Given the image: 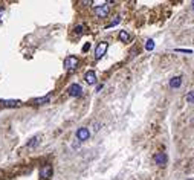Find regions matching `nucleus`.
Segmentation results:
<instances>
[{
    "label": "nucleus",
    "mask_w": 194,
    "mask_h": 180,
    "mask_svg": "<svg viewBox=\"0 0 194 180\" xmlns=\"http://www.w3.org/2000/svg\"><path fill=\"white\" fill-rule=\"evenodd\" d=\"M78 58L73 57V55H69L67 58H64V69H67V70H73V69L78 67Z\"/></svg>",
    "instance_id": "1"
},
{
    "label": "nucleus",
    "mask_w": 194,
    "mask_h": 180,
    "mask_svg": "<svg viewBox=\"0 0 194 180\" xmlns=\"http://www.w3.org/2000/svg\"><path fill=\"white\" fill-rule=\"evenodd\" d=\"M107 49H109V43H106V41H101V43L96 46V49H95V58H96V60H99L102 55H106Z\"/></svg>",
    "instance_id": "2"
},
{
    "label": "nucleus",
    "mask_w": 194,
    "mask_h": 180,
    "mask_svg": "<svg viewBox=\"0 0 194 180\" xmlns=\"http://www.w3.org/2000/svg\"><path fill=\"white\" fill-rule=\"evenodd\" d=\"M109 12H110L109 3H104V5H101V6H96L95 8V14L98 15V17H101V18L107 17V14H109Z\"/></svg>",
    "instance_id": "3"
},
{
    "label": "nucleus",
    "mask_w": 194,
    "mask_h": 180,
    "mask_svg": "<svg viewBox=\"0 0 194 180\" xmlns=\"http://www.w3.org/2000/svg\"><path fill=\"white\" fill-rule=\"evenodd\" d=\"M67 92H69V95H71V96L77 98V96H81L83 89H81V86H80V84H71V86H69V89H67Z\"/></svg>",
    "instance_id": "4"
},
{
    "label": "nucleus",
    "mask_w": 194,
    "mask_h": 180,
    "mask_svg": "<svg viewBox=\"0 0 194 180\" xmlns=\"http://www.w3.org/2000/svg\"><path fill=\"white\" fill-rule=\"evenodd\" d=\"M89 136H90V131H89V128H86V127H81V128L77 130V139H78L80 142L87 140Z\"/></svg>",
    "instance_id": "5"
},
{
    "label": "nucleus",
    "mask_w": 194,
    "mask_h": 180,
    "mask_svg": "<svg viewBox=\"0 0 194 180\" xmlns=\"http://www.w3.org/2000/svg\"><path fill=\"white\" fill-rule=\"evenodd\" d=\"M167 162H168V156H167L165 153H156V154H154V163H156V165L164 166Z\"/></svg>",
    "instance_id": "6"
},
{
    "label": "nucleus",
    "mask_w": 194,
    "mask_h": 180,
    "mask_svg": "<svg viewBox=\"0 0 194 180\" xmlns=\"http://www.w3.org/2000/svg\"><path fill=\"white\" fill-rule=\"evenodd\" d=\"M0 104H3L5 107H20L21 101H19V99H0Z\"/></svg>",
    "instance_id": "7"
},
{
    "label": "nucleus",
    "mask_w": 194,
    "mask_h": 180,
    "mask_svg": "<svg viewBox=\"0 0 194 180\" xmlns=\"http://www.w3.org/2000/svg\"><path fill=\"white\" fill-rule=\"evenodd\" d=\"M84 79H86V82H87L89 86H93V84L96 82V73L93 70H89L87 73H86Z\"/></svg>",
    "instance_id": "8"
},
{
    "label": "nucleus",
    "mask_w": 194,
    "mask_h": 180,
    "mask_svg": "<svg viewBox=\"0 0 194 180\" xmlns=\"http://www.w3.org/2000/svg\"><path fill=\"white\" fill-rule=\"evenodd\" d=\"M52 176V166L51 165H46L40 169V177L41 179H49Z\"/></svg>",
    "instance_id": "9"
},
{
    "label": "nucleus",
    "mask_w": 194,
    "mask_h": 180,
    "mask_svg": "<svg viewBox=\"0 0 194 180\" xmlns=\"http://www.w3.org/2000/svg\"><path fill=\"white\" fill-rule=\"evenodd\" d=\"M49 101H51V95H47V96H41V98H35V99H32V104L43 105V104H47Z\"/></svg>",
    "instance_id": "10"
},
{
    "label": "nucleus",
    "mask_w": 194,
    "mask_h": 180,
    "mask_svg": "<svg viewBox=\"0 0 194 180\" xmlns=\"http://www.w3.org/2000/svg\"><path fill=\"white\" fill-rule=\"evenodd\" d=\"M182 86V76H174L170 79V87L171 89H177Z\"/></svg>",
    "instance_id": "11"
},
{
    "label": "nucleus",
    "mask_w": 194,
    "mask_h": 180,
    "mask_svg": "<svg viewBox=\"0 0 194 180\" xmlns=\"http://www.w3.org/2000/svg\"><path fill=\"white\" fill-rule=\"evenodd\" d=\"M119 40L122 41V43H127V41H130V34L127 32V31H119Z\"/></svg>",
    "instance_id": "12"
},
{
    "label": "nucleus",
    "mask_w": 194,
    "mask_h": 180,
    "mask_svg": "<svg viewBox=\"0 0 194 180\" xmlns=\"http://www.w3.org/2000/svg\"><path fill=\"white\" fill-rule=\"evenodd\" d=\"M38 144H40V137L35 136V137H32V139L28 142V148H29V150H32V148H35Z\"/></svg>",
    "instance_id": "13"
},
{
    "label": "nucleus",
    "mask_w": 194,
    "mask_h": 180,
    "mask_svg": "<svg viewBox=\"0 0 194 180\" xmlns=\"http://www.w3.org/2000/svg\"><path fill=\"white\" fill-rule=\"evenodd\" d=\"M145 49H147V50H153L154 49V41L153 40H147V41H145Z\"/></svg>",
    "instance_id": "14"
},
{
    "label": "nucleus",
    "mask_w": 194,
    "mask_h": 180,
    "mask_svg": "<svg viewBox=\"0 0 194 180\" xmlns=\"http://www.w3.org/2000/svg\"><path fill=\"white\" fill-rule=\"evenodd\" d=\"M186 102L188 104H194V90H191V92L186 95Z\"/></svg>",
    "instance_id": "15"
},
{
    "label": "nucleus",
    "mask_w": 194,
    "mask_h": 180,
    "mask_svg": "<svg viewBox=\"0 0 194 180\" xmlns=\"http://www.w3.org/2000/svg\"><path fill=\"white\" fill-rule=\"evenodd\" d=\"M119 22H121V17H115V20H113L112 23H109V25H107V28H113V26H116V25L119 23Z\"/></svg>",
    "instance_id": "16"
},
{
    "label": "nucleus",
    "mask_w": 194,
    "mask_h": 180,
    "mask_svg": "<svg viewBox=\"0 0 194 180\" xmlns=\"http://www.w3.org/2000/svg\"><path fill=\"white\" fill-rule=\"evenodd\" d=\"M73 31H75V34H78V35H80V34H81L83 31H84V26L78 25V26H75V29H73Z\"/></svg>",
    "instance_id": "17"
},
{
    "label": "nucleus",
    "mask_w": 194,
    "mask_h": 180,
    "mask_svg": "<svg viewBox=\"0 0 194 180\" xmlns=\"http://www.w3.org/2000/svg\"><path fill=\"white\" fill-rule=\"evenodd\" d=\"M176 52H184V54H193L191 49H176Z\"/></svg>",
    "instance_id": "18"
},
{
    "label": "nucleus",
    "mask_w": 194,
    "mask_h": 180,
    "mask_svg": "<svg viewBox=\"0 0 194 180\" xmlns=\"http://www.w3.org/2000/svg\"><path fill=\"white\" fill-rule=\"evenodd\" d=\"M90 49V43H87V44H84V47H83V52H87Z\"/></svg>",
    "instance_id": "19"
},
{
    "label": "nucleus",
    "mask_w": 194,
    "mask_h": 180,
    "mask_svg": "<svg viewBox=\"0 0 194 180\" xmlns=\"http://www.w3.org/2000/svg\"><path fill=\"white\" fill-rule=\"evenodd\" d=\"M191 6H193V9H194V2H191Z\"/></svg>",
    "instance_id": "20"
},
{
    "label": "nucleus",
    "mask_w": 194,
    "mask_h": 180,
    "mask_svg": "<svg viewBox=\"0 0 194 180\" xmlns=\"http://www.w3.org/2000/svg\"><path fill=\"white\" fill-rule=\"evenodd\" d=\"M186 180H194V179H186Z\"/></svg>",
    "instance_id": "21"
}]
</instances>
